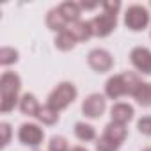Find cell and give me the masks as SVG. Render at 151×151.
<instances>
[{"mask_svg":"<svg viewBox=\"0 0 151 151\" xmlns=\"http://www.w3.org/2000/svg\"><path fill=\"white\" fill-rule=\"evenodd\" d=\"M22 80L14 71H4L0 77V112L7 114L14 109L18 101V93Z\"/></svg>","mask_w":151,"mask_h":151,"instance_id":"6da1fadb","label":"cell"},{"mask_svg":"<svg viewBox=\"0 0 151 151\" xmlns=\"http://www.w3.org/2000/svg\"><path fill=\"white\" fill-rule=\"evenodd\" d=\"M139 84H140V80H139V77H137L135 73L124 71V73L114 75V77H110L107 80V84H105V94L110 100H117L121 96L133 94Z\"/></svg>","mask_w":151,"mask_h":151,"instance_id":"7a4b0ae2","label":"cell"},{"mask_svg":"<svg viewBox=\"0 0 151 151\" xmlns=\"http://www.w3.org/2000/svg\"><path fill=\"white\" fill-rule=\"evenodd\" d=\"M126 135H128V132H126L124 124L110 121L105 126L103 135L96 142V151H117L121 147V144L124 142Z\"/></svg>","mask_w":151,"mask_h":151,"instance_id":"3957f363","label":"cell"},{"mask_svg":"<svg viewBox=\"0 0 151 151\" xmlns=\"http://www.w3.org/2000/svg\"><path fill=\"white\" fill-rule=\"evenodd\" d=\"M77 94H78V91H77V87H75L71 82H60L50 93L46 105H50L52 109H55L59 112V110L66 109L69 103H73L75 100H77Z\"/></svg>","mask_w":151,"mask_h":151,"instance_id":"277c9868","label":"cell"},{"mask_svg":"<svg viewBox=\"0 0 151 151\" xmlns=\"http://www.w3.org/2000/svg\"><path fill=\"white\" fill-rule=\"evenodd\" d=\"M149 23V13L144 6H130L124 13V25L130 29V30H142L146 29Z\"/></svg>","mask_w":151,"mask_h":151,"instance_id":"5b68a950","label":"cell"},{"mask_svg":"<svg viewBox=\"0 0 151 151\" xmlns=\"http://www.w3.org/2000/svg\"><path fill=\"white\" fill-rule=\"evenodd\" d=\"M116 25H117V14H110V13H105V11L91 20L93 36H96V37L109 36L116 29Z\"/></svg>","mask_w":151,"mask_h":151,"instance_id":"8992f818","label":"cell"},{"mask_svg":"<svg viewBox=\"0 0 151 151\" xmlns=\"http://www.w3.org/2000/svg\"><path fill=\"white\" fill-rule=\"evenodd\" d=\"M18 139H20L22 144L36 147V146H39V144L43 142L45 132H43V128H39V124H36V123H23V124L20 126V130H18Z\"/></svg>","mask_w":151,"mask_h":151,"instance_id":"52a82bcc","label":"cell"},{"mask_svg":"<svg viewBox=\"0 0 151 151\" xmlns=\"http://www.w3.org/2000/svg\"><path fill=\"white\" fill-rule=\"evenodd\" d=\"M87 62H89V66H91L96 73H107V71H110L112 66H114L112 55H110L107 50H103V48H94V50H91L89 55H87Z\"/></svg>","mask_w":151,"mask_h":151,"instance_id":"ba28073f","label":"cell"},{"mask_svg":"<svg viewBox=\"0 0 151 151\" xmlns=\"http://www.w3.org/2000/svg\"><path fill=\"white\" fill-rule=\"evenodd\" d=\"M107 109V100L103 94H98V93H93L89 94L84 103H82V112L86 117H91V119H98Z\"/></svg>","mask_w":151,"mask_h":151,"instance_id":"9c48e42d","label":"cell"},{"mask_svg":"<svg viewBox=\"0 0 151 151\" xmlns=\"http://www.w3.org/2000/svg\"><path fill=\"white\" fill-rule=\"evenodd\" d=\"M130 60L142 75H151V52L144 46H137L130 53Z\"/></svg>","mask_w":151,"mask_h":151,"instance_id":"30bf717a","label":"cell"},{"mask_svg":"<svg viewBox=\"0 0 151 151\" xmlns=\"http://www.w3.org/2000/svg\"><path fill=\"white\" fill-rule=\"evenodd\" d=\"M66 30H68L75 39H77V41H87V39L93 36L91 22H82V20H78V22H75V23L68 25Z\"/></svg>","mask_w":151,"mask_h":151,"instance_id":"8fae6325","label":"cell"},{"mask_svg":"<svg viewBox=\"0 0 151 151\" xmlns=\"http://www.w3.org/2000/svg\"><path fill=\"white\" fill-rule=\"evenodd\" d=\"M133 107L128 105V103H116L112 109H110V117L114 123H119V124H126L132 117H133Z\"/></svg>","mask_w":151,"mask_h":151,"instance_id":"7c38bea8","label":"cell"},{"mask_svg":"<svg viewBox=\"0 0 151 151\" xmlns=\"http://www.w3.org/2000/svg\"><path fill=\"white\" fill-rule=\"evenodd\" d=\"M57 9L62 14V18L68 22V25H71V23L80 20L82 9H80V4H77V2H62L60 6H57Z\"/></svg>","mask_w":151,"mask_h":151,"instance_id":"4fadbf2b","label":"cell"},{"mask_svg":"<svg viewBox=\"0 0 151 151\" xmlns=\"http://www.w3.org/2000/svg\"><path fill=\"white\" fill-rule=\"evenodd\" d=\"M39 109H41V105L37 103V100H36L34 94L27 93V94L22 96V100H20V110H22V114L30 116V117H36L37 112H39Z\"/></svg>","mask_w":151,"mask_h":151,"instance_id":"5bb4252c","label":"cell"},{"mask_svg":"<svg viewBox=\"0 0 151 151\" xmlns=\"http://www.w3.org/2000/svg\"><path fill=\"white\" fill-rule=\"evenodd\" d=\"M132 96L135 98V101H137L139 105H142V107H151V84H149V82H140Z\"/></svg>","mask_w":151,"mask_h":151,"instance_id":"9a60e30c","label":"cell"},{"mask_svg":"<svg viewBox=\"0 0 151 151\" xmlns=\"http://www.w3.org/2000/svg\"><path fill=\"white\" fill-rule=\"evenodd\" d=\"M46 25L52 29V30H57V32H64L68 29V22L62 18V14L59 13V9H52L46 16Z\"/></svg>","mask_w":151,"mask_h":151,"instance_id":"2e32d148","label":"cell"},{"mask_svg":"<svg viewBox=\"0 0 151 151\" xmlns=\"http://www.w3.org/2000/svg\"><path fill=\"white\" fill-rule=\"evenodd\" d=\"M43 124H55L57 121H59V112L55 110V109H52L50 105H43L41 109H39V112H37V116H36Z\"/></svg>","mask_w":151,"mask_h":151,"instance_id":"e0dca14e","label":"cell"},{"mask_svg":"<svg viewBox=\"0 0 151 151\" xmlns=\"http://www.w3.org/2000/svg\"><path fill=\"white\" fill-rule=\"evenodd\" d=\"M75 135H77L80 140H84V142H89V140H94L96 139V130L91 124L77 123V124H75Z\"/></svg>","mask_w":151,"mask_h":151,"instance_id":"ac0fdd59","label":"cell"},{"mask_svg":"<svg viewBox=\"0 0 151 151\" xmlns=\"http://www.w3.org/2000/svg\"><path fill=\"white\" fill-rule=\"evenodd\" d=\"M75 45H77V39H75L68 30L64 32H59V36L55 37V46L62 52H68V50H73Z\"/></svg>","mask_w":151,"mask_h":151,"instance_id":"d6986e66","label":"cell"},{"mask_svg":"<svg viewBox=\"0 0 151 151\" xmlns=\"http://www.w3.org/2000/svg\"><path fill=\"white\" fill-rule=\"evenodd\" d=\"M18 60V52L14 48H9V46H4L0 50V64L2 66H9V64H14Z\"/></svg>","mask_w":151,"mask_h":151,"instance_id":"ffe728a7","label":"cell"},{"mask_svg":"<svg viewBox=\"0 0 151 151\" xmlns=\"http://www.w3.org/2000/svg\"><path fill=\"white\" fill-rule=\"evenodd\" d=\"M48 151H69L68 140H66L64 137H60V135L52 137L50 142H48Z\"/></svg>","mask_w":151,"mask_h":151,"instance_id":"44dd1931","label":"cell"},{"mask_svg":"<svg viewBox=\"0 0 151 151\" xmlns=\"http://www.w3.org/2000/svg\"><path fill=\"white\" fill-rule=\"evenodd\" d=\"M103 11L105 13H110V14H117V11L121 9V2L119 0H107V2L101 4Z\"/></svg>","mask_w":151,"mask_h":151,"instance_id":"7402d4cb","label":"cell"},{"mask_svg":"<svg viewBox=\"0 0 151 151\" xmlns=\"http://www.w3.org/2000/svg\"><path fill=\"white\" fill-rule=\"evenodd\" d=\"M137 128H139L140 133H144V135H151V116H146V117L139 119Z\"/></svg>","mask_w":151,"mask_h":151,"instance_id":"603a6c76","label":"cell"},{"mask_svg":"<svg viewBox=\"0 0 151 151\" xmlns=\"http://www.w3.org/2000/svg\"><path fill=\"white\" fill-rule=\"evenodd\" d=\"M0 132H2V147H6L11 139V126L7 123H2L0 124Z\"/></svg>","mask_w":151,"mask_h":151,"instance_id":"cb8c5ba5","label":"cell"},{"mask_svg":"<svg viewBox=\"0 0 151 151\" xmlns=\"http://www.w3.org/2000/svg\"><path fill=\"white\" fill-rule=\"evenodd\" d=\"M100 4H96V2H93V4H86V2H80V9H96Z\"/></svg>","mask_w":151,"mask_h":151,"instance_id":"d4e9b609","label":"cell"},{"mask_svg":"<svg viewBox=\"0 0 151 151\" xmlns=\"http://www.w3.org/2000/svg\"><path fill=\"white\" fill-rule=\"evenodd\" d=\"M69 151H87L86 147H82V146H75V147H71Z\"/></svg>","mask_w":151,"mask_h":151,"instance_id":"484cf974","label":"cell"},{"mask_svg":"<svg viewBox=\"0 0 151 151\" xmlns=\"http://www.w3.org/2000/svg\"><path fill=\"white\" fill-rule=\"evenodd\" d=\"M144 151H151V147H146V149H144Z\"/></svg>","mask_w":151,"mask_h":151,"instance_id":"4316f807","label":"cell"}]
</instances>
